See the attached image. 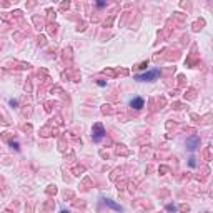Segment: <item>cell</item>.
Masks as SVG:
<instances>
[{
  "mask_svg": "<svg viewBox=\"0 0 213 213\" xmlns=\"http://www.w3.org/2000/svg\"><path fill=\"white\" fill-rule=\"evenodd\" d=\"M98 85H100V87H105V85H107V82H103V80H98Z\"/></svg>",
  "mask_w": 213,
  "mask_h": 213,
  "instance_id": "obj_7",
  "label": "cell"
},
{
  "mask_svg": "<svg viewBox=\"0 0 213 213\" xmlns=\"http://www.w3.org/2000/svg\"><path fill=\"white\" fill-rule=\"evenodd\" d=\"M158 75H160V70L153 68V70H150V72H145V73H141V75H137V80L138 82H155V80L158 78Z\"/></svg>",
  "mask_w": 213,
  "mask_h": 213,
  "instance_id": "obj_1",
  "label": "cell"
},
{
  "mask_svg": "<svg viewBox=\"0 0 213 213\" xmlns=\"http://www.w3.org/2000/svg\"><path fill=\"white\" fill-rule=\"evenodd\" d=\"M130 107H132V108H135V110H141L145 107V100L141 97H133L130 100Z\"/></svg>",
  "mask_w": 213,
  "mask_h": 213,
  "instance_id": "obj_4",
  "label": "cell"
},
{
  "mask_svg": "<svg viewBox=\"0 0 213 213\" xmlns=\"http://www.w3.org/2000/svg\"><path fill=\"white\" fill-rule=\"evenodd\" d=\"M166 210H168V211H175V210H177V208H175L173 205H168V206H166Z\"/></svg>",
  "mask_w": 213,
  "mask_h": 213,
  "instance_id": "obj_6",
  "label": "cell"
},
{
  "mask_svg": "<svg viewBox=\"0 0 213 213\" xmlns=\"http://www.w3.org/2000/svg\"><path fill=\"white\" fill-rule=\"evenodd\" d=\"M60 213H70V211H68V210H62Z\"/></svg>",
  "mask_w": 213,
  "mask_h": 213,
  "instance_id": "obj_10",
  "label": "cell"
},
{
  "mask_svg": "<svg viewBox=\"0 0 213 213\" xmlns=\"http://www.w3.org/2000/svg\"><path fill=\"white\" fill-rule=\"evenodd\" d=\"M103 203H105L107 206H108V208L115 210V211H122V206H120V205H117V203H115V202H112V200H108V198H107V200H103Z\"/></svg>",
  "mask_w": 213,
  "mask_h": 213,
  "instance_id": "obj_5",
  "label": "cell"
},
{
  "mask_svg": "<svg viewBox=\"0 0 213 213\" xmlns=\"http://www.w3.org/2000/svg\"><path fill=\"white\" fill-rule=\"evenodd\" d=\"M196 163H195V158H190V166H195Z\"/></svg>",
  "mask_w": 213,
  "mask_h": 213,
  "instance_id": "obj_8",
  "label": "cell"
},
{
  "mask_svg": "<svg viewBox=\"0 0 213 213\" xmlns=\"http://www.w3.org/2000/svg\"><path fill=\"white\" fill-rule=\"evenodd\" d=\"M97 7H100V8H102V7H105V2H98Z\"/></svg>",
  "mask_w": 213,
  "mask_h": 213,
  "instance_id": "obj_9",
  "label": "cell"
},
{
  "mask_svg": "<svg viewBox=\"0 0 213 213\" xmlns=\"http://www.w3.org/2000/svg\"><path fill=\"white\" fill-rule=\"evenodd\" d=\"M103 137H105L103 126H102L100 123H95V125H93V133H92V138H93V141H100Z\"/></svg>",
  "mask_w": 213,
  "mask_h": 213,
  "instance_id": "obj_2",
  "label": "cell"
},
{
  "mask_svg": "<svg viewBox=\"0 0 213 213\" xmlns=\"http://www.w3.org/2000/svg\"><path fill=\"white\" fill-rule=\"evenodd\" d=\"M196 147H200V138L196 137V135L188 137L187 138V148H188V150H190V152H193V150H196Z\"/></svg>",
  "mask_w": 213,
  "mask_h": 213,
  "instance_id": "obj_3",
  "label": "cell"
}]
</instances>
